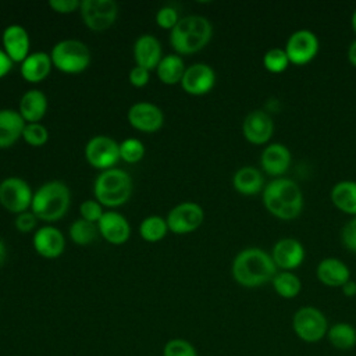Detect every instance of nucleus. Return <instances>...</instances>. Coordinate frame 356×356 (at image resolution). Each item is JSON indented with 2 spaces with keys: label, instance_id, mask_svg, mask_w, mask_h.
Returning <instances> with one entry per match:
<instances>
[{
  "label": "nucleus",
  "instance_id": "obj_20",
  "mask_svg": "<svg viewBox=\"0 0 356 356\" xmlns=\"http://www.w3.org/2000/svg\"><path fill=\"white\" fill-rule=\"evenodd\" d=\"M292 154L291 150L280 142L268 143L260 156V165L263 172L270 177H282L291 165Z\"/></svg>",
  "mask_w": 356,
  "mask_h": 356
},
{
  "label": "nucleus",
  "instance_id": "obj_29",
  "mask_svg": "<svg viewBox=\"0 0 356 356\" xmlns=\"http://www.w3.org/2000/svg\"><path fill=\"white\" fill-rule=\"evenodd\" d=\"M327 338L339 350H349L356 345V328L349 323H335L328 327Z\"/></svg>",
  "mask_w": 356,
  "mask_h": 356
},
{
  "label": "nucleus",
  "instance_id": "obj_30",
  "mask_svg": "<svg viewBox=\"0 0 356 356\" xmlns=\"http://www.w3.org/2000/svg\"><path fill=\"white\" fill-rule=\"evenodd\" d=\"M275 293L284 299H293L302 291V281L293 271H281L271 281Z\"/></svg>",
  "mask_w": 356,
  "mask_h": 356
},
{
  "label": "nucleus",
  "instance_id": "obj_22",
  "mask_svg": "<svg viewBox=\"0 0 356 356\" xmlns=\"http://www.w3.org/2000/svg\"><path fill=\"white\" fill-rule=\"evenodd\" d=\"M317 280L331 288H341L350 280V270L345 261L337 257H325L316 267Z\"/></svg>",
  "mask_w": 356,
  "mask_h": 356
},
{
  "label": "nucleus",
  "instance_id": "obj_26",
  "mask_svg": "<svg viewBox=\"0 0 356 356\" xmlns=\"http://www.w3.org/2000/svg\"><path fill=\"white\" fill-rule=\"evenodd\" d=\"M234 189L245 196H253L263 192L266 186L263 172L253 165H243L238 168L232 177Z\"/></svg>",
  "mask_w": 356,
  "mask_h": 356
},
{
  "label": "nucleus",
  "instance_id": "obj_10",
  "mask_svg": "<svg viewBox=\"0 0 356 356\" xmlns=\"http://www.w3.org/2000/svg\"><path fill=\"white\" fill-rule=\"evenodd\" d=\"M120 143L106 135H96L90 138L83 149L85 159L89 165L96 170L104 171L114 168L120 161Z\"/></svg>",
  "mask_w": 356,
  "mask_h": 356
},
{
  "label": "nucleus",
  "instance_id": "obj_11",
  "mask_svg": "<svg viewBox=\"0 0 356 356\" xmlns=\"http://www.w3.org/2000/svg\"><path fill=\"white\" fill-rule=\"evenodd\" d=\"M284 50L291 64L306 65L317 56L320 50V42L313 31L298 29L289 35Z\"/></svg>",
  "mask_w": 356,
  "mask_h": 356
},
{
  "label": "nucleus",
  "instance_id": "obj_14",
  "mask_svg": "<svg viewBox=\"0 0 356 356\" xmlns=\"http://www.w3.org/2000/svg\"><path fill=\"white\" fill-rule=\"evenodd\" d=\"M184 92L192 96H203L216 85V72L206 63H195L186 67L179 82Z\"/></svg>",
  "mask_w": 356,
  "mask_h": 356
},
{
  "label": "nucleus",
  "instance_id": "obj_42",
  "mask_svg": "<svg viewBox=\"0 0 356 356\" xmlns=\"http://www.w3.org/2000/svg\"><path fill=\"white\" fill-rule=\"evenodd\" d=\"M47 4L57 14H71L74 11H79L81 1L79 0H50Z\"/></svg>",
  "mask_w": 356,
  "mask_h": 356
},
{
  "label": "nucleus",
  "instance_id": "obj_44",
  "mask_svg": "<svg viewBox=\"0 0 356 356\" xmlns=\"http://www.w3.org/2000/svg\"><path fill=\"white\" fill-rule=\"evenodd\" d=\"M341 291L345 296L348 298H353L356 295V282L350 278L349 281H346L342 286H341Z\"/></svg>",
  "mask_w": 356,
  "mask_h": 356
},
{
  "label": "nucleus",
  "instance_id": "obj_12",
  "mask_svg": "<svg viewBox=\"0 0 356 356\" xmlns=\"http://www.w3.org/2000/svg\"><path fill=\"white\" fill-rule=\"evenodd\" d=\"M165 220L172 234L185 235L196 231L203 224L204 211L195 202H182L168 211Z\"/></svg>",
  "mask_w": 356,
  "mask_h": 356
},
{
  "label": "nucleus",
  "instance_id": "obj_32",
  "mask_svg": "<svg viewBox=\"0 0 356 356\" xmlns=\"http://www.w3.org/2000/svg\"><path fill=\"white\" fill-rule=\"evenodd\" d=\"M68 235L75 245L86 246L90 245L99 235L97 225L83 218H76L68 228Z\"/></svg>",
  "mask_w": 356,
  "mask_h": 356
},
{
  "label": "nucleus",
  "instance_id": "obj_7",
  "mask_svg": "<svg viewBox=\"0 0 356 356\" xmlns=\"http://www.w3.org/2000/svg\"><path fill=\"white\" fill-rule=\"evenodd\" d=\"M328 327L327 317L314 306H302L292 317V328L296 337L307 343H316L327 337Z\"/></svg>",
  "mask_w": 356,
  "mask_h": 356
},
{
  "label": "nucleus",
  "instance_id": "obj_47",
  "mask_svg": "<svg viewBox=\"0 0 356 356\" xmlns=\"http://www.w3.org/2000/svg\"><path fill=\"white\" fill-rule=\"evenodd\" d=\"M350 25H352V29L356 35V10L352 13V17H350Z\"/></svg>",
  "mask_w": 356,
  "mask_h": 356
},
{
  "label": "nucleus",
  "instance_id": "obj_19",
  "mask_svg": "<svg viewBox=\"0 0 356 356\" xmlns=\"http://www.w3.org/2000/svg\"><path fill=\"white\" fill-rule=\"evenodd\" d=\"M96 225L99 235L111 245H122L131 236V225L118 211H104Z\"/></svg>",
  "mask_w": 356,
  "mask_h": 356
},
{
  "label": "nucleus",
  "instance_id": "obj_8",
  "mask_svg": "<svg viewBox=\"0 0 356 356\" xmlns=\"http://www.w3.org/2000/svg\"><path fill=\"white\" fill-rule=\"evenodd\" d=\"M79 14L90 31L103 32L115 22L118 4L114 0H82Z\"/></svg>",
  "mask_w": 356,
  "mask_h": 356
},
{
  "label": "nucleus",
  "instance_id": "obj_5",
  "mask_svg": "<svg viewBox=\"0 0 356 356\" xmlns=\"http://www.w3.org/2000/svg\"><path fill=\"white\" fill-rule=\"evenodd\" d=\"M134 184L131 175L121 168L100 171L93 182L95 199L104 207L114 209L125 204L132 195Z\"/></svg>",
  "mask_w": 356,
  "mask_h": 356
},
{
  "label": "nucleus",
  "instance_id": "obj_15",
  "mask_svg": "<svg viewBox=\"0 0 356 356\" xmlns=\"http://www.w3.org/2000/svg\"><path fill=\"white\" fill-rule=\"evenodd\" d=\"M243 138L252 145H268L274 134V121L264 110H252L242 122Z\"/></svg>",
  "mask_w": 356,
  "mask_h": 356
},
{
  "label": "nucleus",
  "instance_id": "obj_36",
  "mask_svg": "<svg viewBox=\"0 0 356 356\" xmlns=\"http://www.w3.org/2000/svg\"><path fill=\"white\" fill-rule=\"evenodd\" d=\"M163 356H197V350L189 341L174 338L164 345Z\"/></svg>",
  "mask_w": 356,
  "mask_h": 356
},
{
  "label": "nucleus",
  "instance_id": "obj_25",
  "mask_svg": "<svg viewBox=\"0 0 356 356\" xmlns=\"http://www.w3.org/2000/svg\"><path fill=\"white\" fill-rule=\"evenodd\" d=\"M47 106L49 103L46 95L39 89H31L21 96L18 113L26 124L40 122L47 111Z\"/></svg>",
  "mask_w": 356,
  "mask_h": 356
},
{
  "label": "nucleus",
  "instance_id": "obj_45",
  "mask_svg": "<svg viewBox=\"0 0 356 356\" xmlns=\"http://www.w3.org/2000/svg\"><path fill=\"white\" fill-rule=\"evenodd\" d=\"M348 61L356 67V39L350 42L349 47H348Z\"/></svg>",
  "mask_w": 356,
  "mask_h": 356
},
{
  "label": "nucleus",
  "instance_id": "obj_6",
  "mask_svg": "<svg viewBox=\"0 0 356 356\" xmlns=\"http://www.w3.org/2000/svg\"><path fill=\"white\" fill-rule=\"evenodd\" d=\"M50 58L53 68L63 74H81L90 65V50L82 40L63 39L57 42L51 51Z\"/></svg>",
  "mask_w": 356,
  "mask_h": 356
},
{
  "label": "nucleus",
  "instance_id": "obj_17",
  "mask_svg": "<svg viewBox=\"0 0 356 356\" xmlns=\"http://www.w3.org/2000/svg\"><path fill=\"white\" fill-rule=\"evenodd\" d=\"M35 252L44 259H58L65 249V238L63 232L53 225H43L35 229L32 236Z\"/></svg>",
  "mask_w": 356,
  "mask_h": 356
},
{
  "label": "nucleus",
  "instance_id": "obj_18",
  "mask_svg": "<svg viewBox=\"0 0 356 356\" xmlns=\"http://www.w3.org/2000/svg\"><path fill=\"white\" fill-rule=\"evenodd\" d=\"M1 47L13 63H22L29 54L31 39L28 31L18 24H11L1 33Z\"/></svg>",
  "mask_w": 356,
  "mask_h": 356
},
{
  "label": "nucleus",
  "instance_id": "obj_41",
  "mask_svg": "<svg viewBox=\"0 0 356 356\" xmlns=\"http://www.w3.org/2000/svg\"><path fill=\"white\" fill-rule=\"evenodd\" d=\"M149 79H150V71L143 67H139V65H135L134 68H131V71L128 74V81L135 88L146 86Z\"/></svg>",
  "mask_w": 356,
  "mask_h": 356
},
{
  "label": "nucleus",
  "instance_id": "obj_33",
  "mask_svg": "<svg viewBox=\"0 0 356 356\" xmlns=\"http://www.w3.org/2000/svg\"><path fill=\"white\" fill-rule=\"evenodd\" d=\"M289 58L284 49L271 47L263 56V67L271 74H281L289 67Z\"/></svg>",
  "mask_w": 356,
  "mask_h": 356
},
{
  "label": "nucleus",
  "instance_id": "obj_28",
  "mask_svg": "<svg viewBox=\"0 0 356 356\" xmlns=\"http://www.w3.org/2000/svg\"><path fill=\"white\" fill-rule=\"evenodd\" d=\"M186 70V65L184 63V58L175 53L163 56L159 65L156 67V74L160 82L165 85H175L179 83L184 72Z\"/></svg>",
  "mask_w": 356,
  "mask_h": 356
},
{
  "label": "nucleus",
  "instance_id": "obj_27",
  "mask_svg": "<svg viewBox=\"0 0 356 356\" xmlns=\"http://www.w3.org/2000/svg\"><path fill=\"white\" fill-rule=\"evenodd\" d=\"M330 199L339 211L356 217V181L343 179L337 182L331 188Z\"/></svg>",
  "mask_w": 356,
  "mask_h": 356
},
{
  "label": "nucleus",
  "instance_id": "obj_13",
  "mask_svg": "<svg viewBox=\"0 0 356 356\" xmlns=\"http://www.w3.org/2000/svg\"><path fill=\"white\" fill-rule=\"evenodd\" d=\"M128 122L132 128L140 132H157L164 124L163 110L150 102L134 103L127 113Z\"/></svg>",
  "mask_w": 356,
  "mask_h": 356
},
{
  "label": "nucleus",
  "instance_id": "obj_38",
  "mask_svg": "<svg viewBox=\"0 0 356 356\" xmlns=\"http://www.w3.org/2000/svg\"><path fill=\"white\" fill-rule=\"evenodd\" d=\"M103 214H104L103 206L96 199H88V200H83L79 204V216H81V218H83V220H86L89 222L97 224Z\"/></svg>",
  "mask_w": 356,
  "mask_h": 356
},
{
  "label": "nucleus",
  "instance_id": "obj_24",
  "mask_svg": "<svg viewBox=\"0 0 356 356\" xmlns=\"http://www.w3.org/2000/svg\"><path fill=\"white\" fill-rule=\"evenodd\" d=\"M26 122L14 108L0 110V149L14 146L21 138Z\"/></svg>",
  "mask_w": 356,
  "mask_h": 356
},
{
  "label": "nucleus",
  "instance_id": "obj_4",
  "mask_svg": "<svg viewBox=\"0 0 356 356\" xmlns=\"http://www.w3.org/2000/svg\"><path fill=\"white\" fill-rule=\"evenodd\" d=\"M70 203V188L64 182L53 179L44 182L33 192L31 211L40 221L54 222L67 214Z\"/></svg>",
  "mask_w": 356,
  "mask_h": 356
},
{
  "label": "nucleus",
  "instance_id": "obj_9",
  "mask_svg": "<svg viewBox=\"0 0 356 356\" xmlns=\"http://www.w3.org/2000/svg\"><path fill=\"white\" fill-rule=\"evenodd\" d=\"M33 192L21 177H7L0 182V204L15 216L31 210Z\"/></svg>",
  "mask_w": 356,
  "mask_h": 356
},
{
  "label": "nucleus",
  "instance_id": "obj_37",
  "mask_svg": "<svg viewBox=\"0 0 356 356\" xmlns=\"http://www.w3.org/2000/svg\"><path fill=\"white\" fill-rule=\"evenodd\" d=\"M179 21V15L175 7L172 6H163L156 13V24L159 28L171 31Z\"/></svg>",
  "mask_w": 356,
  "mask_h": 356
},
{
  "label": "nucleus",
  "instance_id": "obj_39",
  "mask_svg": "<svg viewBox=\"0 0 356 356\" xmlns=\"http://www.w3.org/2000/svg\"><path fill=\"white\" fill-rule=\"evenodd\" d=\"M36 224H38V217L31 210L22 211L17 214L14 218V227L21 234L32 232L36 228Z\"/></svg>",
  "mask_w": 356,
  "mask_h": 356
},
{
  "label": "nucleus",
  "instance_id": "obj_34",
  "mask_svg": "<svg viewBox=\"0 0 356 356\" xmlns=\"http://www.w3.org/2000/svg\"><path fill=\"white\" fill-rule=\"evenodd\" d=\"M120 160L128 163V164H135L140 161L145 156V145L142 140L136 138H127L122 142H120Z\"/></svg>",
  "mask_w": 356,
  "mask_h": 356
},
{
  "label": "nucleus",
  "instance_id": "obj_46",
  "mask_svg": "<svg viewBox=\"0 0 356 356\" xmlns=\"http://www.w3.org/2000/svg\"><path fill=\"white\" fill-rule=\"evenodd\" d=\"M6 257H7L6 245H4V242L0 239V267L4 264V261H6Z\"/></svg>",
  "mask_w": 356,
  "mask_h": 356
},
{
  "label": "nucleus",
  "instance_id": "obj_43",
  "mask_svg": "<svg viewBox=\"0 0 356 356\" xmlns=\"http://www.w3.org/2000/svg\"><path fill=\"white\" fill-rule=\"evenodd\" d=\"M13 65L14 63L11 61V58L7 56L3 47H0V79L10 74V71L13 70Z\"/></svg>",
  "mask_w": 356,
  "mask_h": 356
},
{
  "label": "nucleus",
  "instance_id": "obj_21",
  "mask_svg": "<svg viewBox=\"0 0 356 356\" xmlns=\"http://www.w3.org/2000/svg\"><path fill=\"white\" fill-rule=\"evenodd\" d=\"M161 58H163V49L156 36L145 33L135 40L134 43L135 65H139L152 71V70H156Z\"/></svg>",
  "mask_w": 356,
  "mask_h": 356
},
{
  "label": "nucleus",
  "instance_id": "obj_3",
  "mask_svg": "<svg viewBox=\"0 0 356 356\" xmlns=\"http://www.w3.org/2000/svg\"><path fill=\"white\" fill-rule=\"evenodd\" d=\"M213 36V25L203 15H185L170 31V44L178 56H188L204 49Z\"/></svg>",
  "mask_w": 356,
  "mask_h": 356
},
{
  "label": "nucleus",
  "instance_id": "obj_31",
  "mask_svg": "<svg viewBox=\"0 0 356 356\" xmlns=\"http://www.w3.org/2000/svg\"><path fill=\"white\" fill-rule=\"evenodd\" d=\"M167 220L160 216H149L139 224V235L146 242H159L165 238L168 232Z\"/></svg>",
  "mask_w": 356,
  "mask_h": 356
},
{
  "label": "nucleus",
  "instance_id": "obj_2",
  "mask_svg": "<svg viewBox=\"0 0 356 356\" xmlns=\"http://www.w3.org/2000/svg\"><path fill=\"white\" fill-rule=\"evenodd\" d=\"M266 210L284 221L295 220L303 210V193L300 186L291 178L278 177L268 181L261 192Z\"/></svg>",
  "mask_w": 356,
  "mask_h": 356
},
{
  "label": "nucleus",
  "instance_id": "obj_35",
  "mask_svg": "<svg viewBox=\"0 0 356 356\" xmlns=\"http://www.w3.org/2000/svg\"><path fill=\"white\" fill-rule=\"evenodd\" d=\"M22 139L32 147H40L49 140V131L40 122H31L25 125Z\"/></svg>",
  "mask_w": 356,
  "mask_h": 356
},
{
  "label": "nucleus",
  "instance_id": "obj_16",
  "mask_svg": "<svg viewBox=\"0 0 356 356\" xmlns=\"http://www.w3.org/2000/svg\"><path fill=\"white\" fill-rule=\"evenodd\" d=\"M270 254L278 270L293 271L303 263L306 252L296 238H281L274 243Z\"/></svg>",
  "mask_w": 356,
  "mask_h": 356
},
{
  "label": "nucleus",
  "instance_id": "obj_23",
  "mask_svg": "<svg viewBox=\"0 0 356 356\" xmlns=\"http://www.w3.org/2000/svg\"><path fill=\"white\" fill-rule=\"evenodd\" d=\"M53 68L50 53L33 51L29 53L19 64V74L24 81L29 83H39L44 81Z\"/></svg>",
  "mask_w": 356,
  "mask_h": 356
},
{
  "label": "nucleus",
  "instance_id": "obj_40",
  "mask_svg": "<svg viewBox=\"0 0 356 356\" xmlns=\"http://www.w3.org/2000/svg\"><path fill=\"white\" fill-rule=\"evenodd\" d=\"M342 245L349 250L356 253V217L348 221L341 231Z\"/></svg>",
  "mask_w": 356,
  "mask_h": 356
},
{
  "label": "nucleus",
  "instance_id": "obj_1",
  "mask_svg": "<svg viewBox=\"0 0 356 356\" xmlns=\"http://www.w3.org/2000/svg\"><path fill=\"white\" fill-rule=\"evenodd\" d=\"M277 273L278 268L271 254L256 246L238 252L231 264L232 278L245 288H257L271 282Z\"/></svg>",
  "mask_w": 356,
  "mask_h": 356
}]
</instances>
